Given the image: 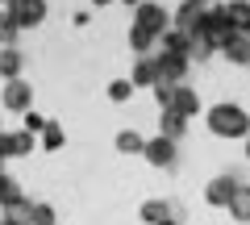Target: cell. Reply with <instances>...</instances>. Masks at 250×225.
I'll return each mask as SVG.
<instances>
[{"instance_id": "30bf717a", "label": "cell", "mask_w": 250, "mask_h": 225, "mask_svg": "<svg viewBox=\"0 0 250 225\" xmlns=\"http://www.w3.org/2000/svg\"><path fill=\"white\" fill-rule=\"evenodd\" d=\"M0 154H4V159H25V154H34V134H29V129L0 134Z\"/></svg>"}, {"instance_id": "cb8c5ba5", "label": "cell", "mask_w": 250, "mask_h": 225, "mask_svg": "<svg viewBox=\"0 0 250 225\" xmlns=\"http://www.w3.org/2000/svg\"><path fill=\"white\" fill-rule=\"evenodd\" d=\"M29 208H34V200H17V205H9V208H0V213H4V221L9 225H29Z\"/></svg>"}, {"instance_id": "3957f363", "label": "cell", "mask_w": 250, "mask_h": 225, "mask_svg": "<svg viewBox=\"0 0 250 225\" xmlns=\"http://www.w3.org/2000/svg\"><path fill=\"white\" fill-rule=\"evenodd\" d=\"M134 25H142V29H150L154 38L163 34V29H171V13L163 9V4H154V0H142L134 9Z\"/></svg>"}, {"instance_id": "277c9868", "label": "cell", "mask_w": 250, "mask_h": 225, "mask_svg": "<svg viewBox=\"0 0 250 225\" xmlns=\"http://www.w3.org/2000/svg\"><path fill=\"white\" fill-rule=\"evenodd\" d=\"M0 104L9 108V113H29V108H34V88L25 83V75L4 83V92H0Z\"/></svg>"}, {"instance_id": "1f68e13d", "label": "cell", "mask_w": 250, "mask_h": 225, "mask_svg": "<svg viewBox=\"0 0 250 225\" xmlns=\"http://www.w3.org/2000/svg\"><path fill=\"white\" fill-rule=\"evenodd\" d=\"M242 142H246V159H250V134H246V138H242Z\"/></svg>"}, {"instance_id": "4fadbf2b", "label": "cell", "mask_w": 250, "mask_h": 225, "mask_svg": "<svg viewBox=\"0 0 250 225\" xmlns=\"http://www.w3.org/2000/svg\"><path fill=\"white\" fill-rule=\"evenodd\" d=\"M171 113H179V117H196L200 113V96L192 88H188V83H175V100H171Z\"/></svg>"}, {"instance_id": "7c38bea8", "label": "cell", "mask_w": 250, "mask_h": 225, "mask_svg": "<svg viewBox=\"0 0 250 225\" xmlns=\"http://www.w3.org/2000/svg\"><path fill=\"white\" fill-rule=\"evenodd\" d=\"M21 71H25V54L17 46H0V80H21Z\"/></svg>"}, {"instance_id": "ac0fdd59", "label": "cell", "mask_w": 250, "mask_h": 225, "mask_svg": "<svg viewBox=\"0 0 250 225\" xmlns=\"http://www.w3.org/2000/svg\"><path fill=\"white\" fill-rule=\"evenodd\" d=\"M225 17H229L233 34H250V4L246 0H229L225 4Z\"/></svg>"}, {"instance_id": "2e32d148", "label": "cell", "mask_w": 250, "mask_h": 225, "mask_svg": "<svg viewBox=\"0 0 250 225\" xmlns=\"http://www.w3.org/2000/svg\"><path fill=\"white\" fill-rule=\"evenodd\" d=\"M225 213H229L238 225H250V184H242V188L233 192V200L225 205Z\"/></svg>"}, {"instance_id": "74e56055", "label": "cell", "mask_w": 250, "mask_h": 225, "mask_svg": "<svg viewBox=\"0 0 250 225\" xmlns=\"http://www.w3.org/2000/svg\"><path fill=\"white\" fill-rule=\"evenodd\" d=\"M246 4H250V0H246Z\"/></svg>"}, {"instance_id": "44dd1931", "label": "cell", "mask_w": 250, "mask_h": 225, "mask_svg": "<svg viewBox=\"0 0 250 225\" xmlns=\"http://www.w3.org/2000/svg\"><path fill=\"white\" fill-rule=\"evenodd\" d=\"M138 213H142L146 225H159V221H167V217H171V205H167V200H146Z\"/></svg>"}, {"instance_id": "8d00e7d4", "label": "cell", "mask_w": 250, "mask_h": 225, "mask_svg": "<svg viewBox=\"0 0 250 225\" xmlns=\"http://www.w3.org/2000/svg\"><path fill=\"white\" fill-rule=\"evenodd\" d=\"M0 134H4V129H0Z\"/></svg>"}, {"instance_id": "9c48e42d", "label": "cell", "mask_w": 250, "mask_h": 225, "mask_svg": "<svg viewBox=\"0 0 250 225\" xmlns=\"http://www.w3.org/2000/svg\"><path fill=\"white\" fill-rule=\"evenodd\" d=\"M46 0H13V17H17V29H34L46 21Z\"/></svg>"}, {"instance_id": "9a60e30c", "label": "cell", "mask_w": 250, "mask_h": 225, "mask_svg": "<svg viewBox=\"0 0 250 225\" xmlns=\"http://www.w3.org/2000/svg\"><path fill=\"white\" fill-rule=\"evenodd\" d=\"M188 129V121L179 117V113H171V108H159V138H171V142H179Z\"/></svg>"}, {"instance_id": "f1b7e54d", "label": "cell", "mask_w": 250, "mask_h": 225, "mask_svg": "<svg viewBox=\"0 0 250 225\" xmlns=\"http://www.w3.org/2000/svg\"><path fill=\"white\" fill-rule=\"evenodd\" d=\"M21 117H25V125H21V129H29V134H42V129H46V117H42V113H34V108L21 113Z\"/></svg>"}, {"instance_id": "5bb4252c", "label": "cell", "mask_w": 250, "mask_h": 225, "mask_svg": "<svg viewBox=\"0 0 250 225\" xmlns=\"http://www.w3.org/2000/svg\"><path fill=\"white\" fill-rule=\"evenodd\" d=\"M221 54L229 59L233 67H250V34H233L229 42L221 46Z\"/></svg>"}, {"instance_id": "6da1fadb", "label": "cell", "mask_w": 250, "mask_h": 225, "mask_svg": "<svg viewBox=\"0 0 250 225\" xmlns=\"http://www.w3.org/2000/svg\"><path fill=\"white\" fill-rule=\"evenodd\" d=\"M205 125L217 138H246L250 134V113L242 104H213L205 113Z\"/></svg>"}, {"instance_id": "4316f807", "label": "cell", "mask_w": 250, "mask_h": 225, "mask_svg": "<svg viewBox=\"0 0 250 225\" xmlns=\"http://www.w3.org/2000/svg\"><path fill=\"white\" fill-rule=\"evenodd\" d=\"M62 142H67L62 125H59V121H46V129H42V146H46V150H62Z\"/></svg>"}, {"instance_id": "83f0119b", "label": "cell", "mask_w": 250, "mask_h": 225, "mask_svg": "<svg viewBox=\"0 0 250 225\" xmlns=\"http://www.w3.org/2000/svg\"><path fill=\"white\" fill-rule=\"evenodd\" d=\"M154 100H159V108H171V100H175V83H154Z\"/></svg>"}, {"instance_id": "8992f818", "label": "cell", "mask_w": 250, "mask_h": 225, "mask_svg": "<svg viewBox=\"0 0 250 225\" xmlns=\"http://www.w3.org/2000/svg\"><path fill=\"white\" fill-rule=\"evenodd\" d=\"M242 184H238V175H213V180H208V188H205V205H213V208H225L233 200V192H238Z\"/></svg>"}, {"instance_id": "ffe728a7", "label": "cell", "mask_w": 250, "mask_h": 225, "mask_svg": "<svg viewBox=\"0 0 250 225\" xmlns=\"http://www.w3.org/2000/svg\"><path fill=\"white\" fill-rule=\"evenodd\" d=\"M117 150H121V154H142V146H146V138L142 134H138V129H121V134H117Z\"/></svg>"}, {"instance_id": "ba28073f", "label": "cell", "mask_w": 250, "mask_h": 225, "mask_svg": "<svg viewBox=\"0 0 250 225\" xmlns=\"http://www.w3.org/2000/svg\"><path fill=\"white\" fill-rule=\"evenodd\" d=\"M142 159L150 163V167H175V142L171 138H146V146H142Z\"/></svg>"}, {"instance_id": "4dcf8cb0", "label": "cell", "mask_w": 250, "mask_h": 225, "mask_svg": "<svg viewBox=\"0 0 250 225\" xmlns=\"http://www.w3.org/2000/svg\"><path fill=\"white\" fill-rule=\"evenodd\" d=\"M159 225H175V213H171V217H167V221H159Z\"/></svg>"}, {"instance_id": "d6986e66", "label": "cell", "mask_w": 250, "mask_h": 225, "mask_svg": "<svg viewBox=\"0 0 250 225\" xmlns=\"http://www.w3.org/2000/svg\"><path fill=\"white\" fill-rule=\"evenodd\" d=\"M17 200H25V192H21V184L13 180V175H4V171H0V208L17 205Z\"/></svg>"}, {"instance_id": "603a6c76", "label": "cell", "mask_w": 250, "mask_h": 225, "mask_svg": "<svg viewBox=\"0 0 250 225\" xmlns=\"http://www.w3.org/2000/svg\"><path fill=\"white\" fill-rule=\"evenodd\" d=\"M154 42H159V38H154L150 29H142V25L129 29V50H134V54H150V46H154Z\"/></svg>"}, {"instance_id": "e575fe53", "label": "cell", "mask_w": 250, "mask_h": 225, "mask_svg": "<svg viewBox=\"0 0 250 225\" xmlns=\"http://www.w3.org/2000/svg\"><path fill=\"white\" fill-rule=\"evenodd\" d=\"M0 171H4V154H0Z\"/></svg>"}, {"instance_id": "7402d4cb", "label": "cell", "mask_w": 250, "mask_h": 225, "mask_svg": "<svg viewBox=\"0 0 250 225\" xmlns=\"http://www.w3.org/2000/svg\"><path fill=\"white\" fill-rule=\"evenodd\" d=\"M17 17H13V9H0V46H17Z\"/></svg>"}, {"instance_id": "d6a6232c", "label": "cell", "mask_w": 250, "mask_h": 225, "mask_svg": "<svg viewBox=\"0 0 250 225\" xmlns=\"http://www.w3.org/2000/svg\"><path fill=\"white\" fill-rule=\"evenodd\" d=\"M92 4H96V9H100V4H113V0H92Z\"/></svg>"}, {"instance_id": "52a82bcc", "label": "cell", "mask_w": 250, "mask_h": 225, "mask_svg": "<svg viewBox=\"0 0 250 225\" xmlns=\"http://www.w3.org/2000/svg\"><path fill=\"white\" fill-rule=\"evenodd\" d=\"M200 25H205V9H200V4H179V9L171 13V29L184 34V38L200 34Z\"/></svg>"}, {"instance_id": "d4e9b609", "label": "cell", "mask_w": 250, "mask_h": 225, "mask_svg": "<svg viewBox=\"0 0 250 225\" xmlns=\"http://www.w3.org/2000/svg\"><path fill=\"white\" fill-rule=\"evenodd\" d=\"M29 225H59V213H54V205H46V200H34V208H29Z\"/></svg>"}, {"instance_id": "f546056e", "label": "cell", "mask_w": 250, "mask_h": 225, "mask_svg": "<svg viewBox=\"0 0 250 225\" xmlns=\"http://www.w3.org/2000/svg\"><path fill=\"white\" fill-rule=\"evenodd\" d=\"M184 4H200V9H208V0H184Z\"/></svg>"}, {"instance_id": "e0dca14e", "label": "cell", "mask_w": 250, "mask_h": 225, "mask_svg": "<svg viewBox=\"0 0 250 225\" xmlns=\"http://www.w3.org/2000/svg\"><path fill=\"white\" fill-rule=\"evenodd\" d=\"M184 54H188V63H205V59H213V54H217V46L208 42L205 34H192V38H188V46H184Z\"/></svg>"}, {"instance_id": "7a4b0ae2", "label": "cell", "mask_w": 250, "mask_h": 225, "mask_svg": "<svg viewBox=\"0 0 250 225\" xmlns=\"http://www.w3.org/2000/svg\"><path fill=\"white\" fill-rule=\"evenodd\" d=\"M200 34H205L217 50L233 38V25H229V17H225V4H221V9H217V4H208V9H205V25H200Z\"/></svg>"}, {"instance_id": "836d02e7", "label": "cell", "mask_w": 250, "mask_h": 225, "mask_svg": "<svg viewBox=\"0 0 250 225\" xmlns=\"http://www.w3.org/2000/svg\"><path fill=\"white\" fill-rule=\"evenodd\" d=\"M121 4H134V9H138V4H142V0H121Z\"/></svg>"}, {"instance_id": "484cf974", "label": "cell", "mask_w": 250, "mask_h": 225, "mask_svg": "<svg viewBox=\"0 0 250 225\" xmlns=\"http://www.w3.org/2000/svg\"><path fill=\"white\" fill-rule=\"evenodd\" d=\"M134 83H129V80H113V83H108V100H113V104H129V100H134Z\"/></svg>"}, {"instance_id": "5b68a950", "label": "cell", "mask_w": 250, "mask_h": 225, "mask_svg": "<svg viewBox=\"0 0 250 225\" xmlns=\"http://www.w3.org/2000/svg\"><path fill=\"white\" fill-rule=\"evenodd\" d=\"M154 67H159V83H184V75H188V54H167V50H159L154 54Z\"/></svg>"}, {"instance_id": "8fae6325", "label": "cell", "mask_w": 250, "mask_h": 225, "mask_svg": "<svg viewBox=\"0 0 250 225\" xmlns=\"http://www.w3.org/2000/svg\"><path fill=\"white\" fill-rule=\"evenodd\" d=\"M134 88H154L159 83V67H154V54H138L134 59V75H129Z\"/></svg>"}, {"instance_id": "d590c367", "label": "cell", "mask_w": 250, "mask_h": 225, "mask_svg": "<svg viewBox=\"0 0 250 225\" xmlns=\"http://www.w3.org/2000/svg\"><path fill=\"white\" fill-rule=\"evenodd\" d=\"M0 225H9V221H4V217H0Z\"/></svg>"}]
</instances>
